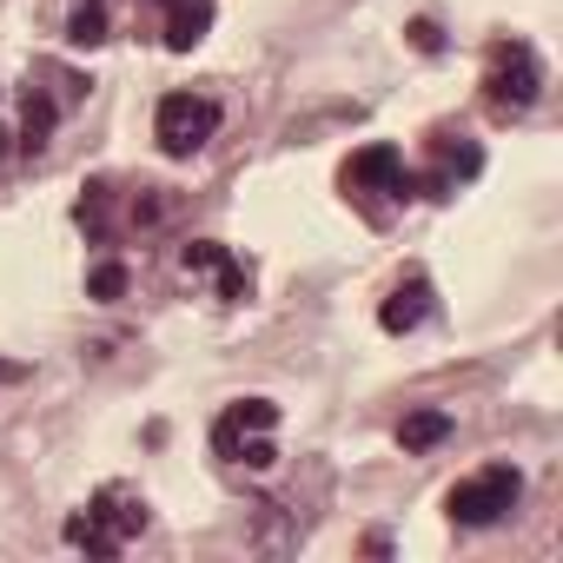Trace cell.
<instances>
[{"mask_svg":"<svg viewBox=\"0 0 563 563\" xmlns=\"http://www.w3.org/2000/svg\"><path fill=\"white\" fill-rule=\"evenodd\" d=\"M517 497H523V471L517 464H484L464 484H451L444 510H451L457 530H490V523H504L517 510Z\"/></svg>","mask_w":563,"mask_h":563,"instance_id":"cell-1","label":"cell"},{"mask_svg":"<svg viewBox=\"0 0 563 563\" xmlns=\"http://www.w3.org/2000/svg\"><path fill=\"white\" fill-rule=\"evenodd\" d=\"M140 530H146V504L126 497V490H100L87 510L67 517V543L87 550V556H120L126 537H140Z\"/></svg>","mask_w":563,"mask_h":563,"instance_id":"cell-2","label":"cell"},{"mask_svg":"<svg viewBox=\"0 0 563 563\" xmlns=\"http://www.w3.org/2000/svg\"><path fill=\"white\" fill-rule=\"evenodd\" d=\"M543 93V60L530 41H497L490 47V67H484V100L497 113H523L530 100Z\"/></svg>","mask_w":563,"mask_h":563,"instance_id":"cell-3","label":"cell"},{"mask_svg":"<svg viewBox=\"0 0 563 563\" xmlns=\"http://www.w3.org/2000/svg\"><path fill=\"white\" fill-rule=\"evenodd\" d=\"M212 133H219V100H206V93H166L153 113V140L166 159H192Z\"/></svg>","mask_w":563,"mask_h":563,"instance_id":"cell-4","label":"cell"},{"mask_svg":"<svg viewBox=\"0 0 563 563\" xmlns=\"http://www.w3.org/2000/svg\"><path fill=\"white\" fill-rule=\"evenodd\" d=\"M339 186H345L352 199H411V192H418V179H411V166H405V153H398L391 140L358 146V153L345 159Z\"/></svg>","mask_w":563,"mask_h":563,"instance_id":"cell-5","label":"cell"},{"mask_svg":"<svg viewBox=\"0 0 563 563\" xmlns=\"http://www.w3.org/2000/svg\"><path fill=\"white\" fill-rule=\"evenodd\" d=\"M179 265H186V272H206V278H219V299H225V306H239V299L252 292V272H245V265H239V258H232L219 239H192V245L179 252Z\"/></svg>","mask_w":563,"mask_h":563,"instance_id":"cell-6","label":"cell"},{"mask_svg":"<svg viewBox=\"0 0 563 563\" xmlns=\"http://www.w3.org/2000/svg\"><path fill=\"white\" fill-rule=\"evenodd\" d=\"M431 319V278L424 272H405L398 286L385 292V306H378V325L391 332V339H405V332H418Z\"/></svg>","mask_w":563,"mask_h":563,"instance_id":"cell-7","label":"cell"},{"mask_svg":"<svg viewBox=\"0 0 563 563\" xmlns=\"http://www.w3.org/2000/svg\"><path fill=\"white\" fill-rule=\"evenodd\" d=\"M477 166H484V153H477L471 140H457V146H451V140H438V166H431V173H411V179H418V192H424V199H451V192H457V179H477Z\"/></svg>","mask_w":563,"mask_h":563,"instance_id":"cell-8","label":"cell"},{"mask_svg":"<svg viewBox=\"0 0 563 563\" xmlns=\"http://www.w3.org/2000/svg\"><path fill=\"white\" fill-rule=\"evenodd\" d=\"M272 424H278V405H272V398H239V405H225V418L212 424V451L232 457L245 438H258V431H272Z\"/></svg>","mask_w":563,"mask_h":563,"instance_id":"cell-9","label":"cell"},{"mask_svg":"<svg viewBox=\"0 0 563 563\" xmlns=\"http://www.w3.org/2000/svg\"><path fill=\"white\" fill-rule=\"evenodd\" d=\"M159 14H166V47L173 54H192L212 34V0H159Z\"/></svg>","mask_w":563,"mask_h":563,"instance_id":"cell-10","label":"cell"},{"mask_svg":"<svg viewBox=\"0 0 563 563\" xmlns=\"http://www.w3.org/2000/svg\"><path fill=\"white\" fill-rule=\"evenodd\" d=\"M451 438V418L444 411H411L405 424H398V444L405 451H431V444H444Z\"/></svg>","mask_w":563,"mask_h":563,"instance_id":"cell-11","label":"cell"},{"mask_svg":"<svg viewBox=\"0 0 563 563\" xmlns=\"http://www.w3.org/2000/svg\"><path fill=\"white\" fill-rule=\"evenodd\" d=\"M67 41H74V47H100V41H107V8H100V0H80V8H74Z\"/></svg>","mask_w":563,"mask_h":563,"instance_id":"cell-12","label":"cell"},{"mask_svg":"<svg viewBox=\"0 0 563 563\" xmlns=\"http://www.w3.org/2000/svg\"><path fill=\"white\" fill-rule=\"evenodd\" d=\"M87 292H93V299H120V292H126V265H120V258L93 265V278H87Z\"/></svg>","mask_w":563,"mask_h":563,"instance_id":"cell-13","label":"cell"},{"mask_svg":"<svg viewBox=\"0 0 563 563\" xmlns=\"http://www.w3.org/2000/svg\"><path fill=\"white\" fill-rule=\"evenodd\" d=\"M405 34H411V47H418V54H444V27H438V21H424V14H418Z\"/></svg>","mask_w":563,"mask_h":563,"instance_id":"cell-14","label":"cell"}]
</instances>
